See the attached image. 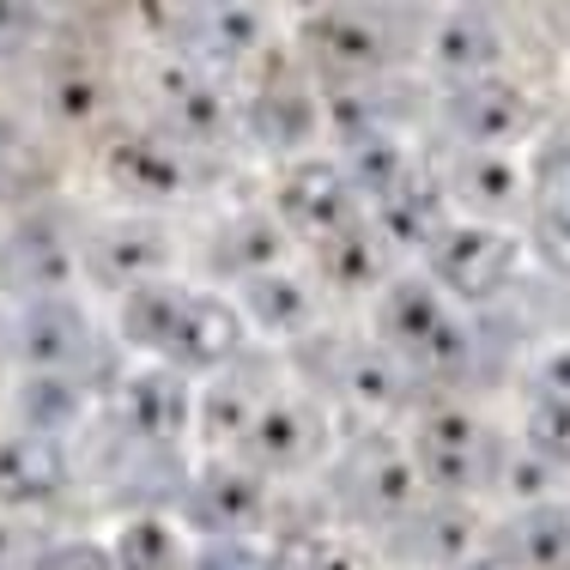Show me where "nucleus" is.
I'll use <instances>...</instances> for the list:
<instances>
[{
	"label": "nucleus",
	"mask_w": 570,
	"mask_h": 570,
	"mask_svg": "<svg viewBox=\"0 0 570 570\" xmlns=\"http://www.w3.org/2000/svg\"><path fill=\"white\" fill-rule=\"evenodd\" d=\"M431 274L455 297H492L515 274V237H504L492 225L438 230V243H431Z\"/></svg>",
	"instance_id": "1"
},
{
	"label": "nucleus",
	"mask_w": 570,
	"mask_h": 570,
	"mask_svg": "<svg viewBox=\"0 0 570 570\" xmlns=\"http://www.w3.org/2000/svg\"><path fill=\"white\" fill-rule=\"evenodd\" d=\"M450 121H455L461 140L485 153V146L522 140V134L534 128V104H528V91L504 86V79H468L450 98Z\"/></svg>",
	"instance_id": "2"
},
{
	"label": "nucleus",
	"mask_w": 570,
	"mask_h": 570,
	"mask_svg": "<svg viewBox=\"0 0 570 570\" xmlns=\"http://www.w3.org/2000/svg\"><path fill=\"white\" fill-rule=\"evenodd\" d=\"M389 334L413 352V358H425V364H450L461 358V328L450 322V309H443V297L431 292V285H401L395 297H389Z\"/></svg>",
	"instance_id": "3"
},
{
	"label": "nucleus",
	"mask_w": 570,
	"mask_h": 570,
	"mask_svg": "<svg viewBox=\"0 0 570 570\" xmlns=\"http://www.w3.org/2000/svg\"><path fill=\"white\" fill-rule=\"evenodd\" d=\"M419 468L438 485H473L485 468V431L461 413H443L419 431Z\"/></svg>",
	"instance_id": "4"
},
{
	"label": "nucleus",
	"mask_w": 570,
	"mask_h": 570,
	"mask_svg": "<svg viewBox=\"0 0 570 570\" xmlns=\"http://www.w3.org/2000/svg\"><path fill=\"white\" fill-rule=\"evenodd\" d=\"M515 559L528 570H570V510L534 504L515 522Z\"/></svg>",
	"instance_id": "5"
},
{
	"label": "nucleus",
	"mask_w": 570,
	"mask_h": 570,
	"mask_svg": "<svg viewBox=\"0 0 570 570\" xmlns=\"http://www.w3.org/2000/svg\"><path fill=\"white\" fill-rule=\"evenodd\" d=\"M438 61L461 79H485V67L498 61V31L480 19V12H461V19L443 24L438 37Z\"/></svg>",
	"instance_id": "6"
},
{
	"label": "nucleus",
	"mask_w": 570,
	"mask_h": 570,
	"mask_svg": "<svg viewBox=\"0 0 570 570\" xmlns=\"http://www.w3.org/2000/svg\"><path fill=\"white\" fill-rule=\"evenodd\" d=\"M528 443H534L547 461H570V406L540 395L528 406Z\"/></svg>",
	"instance_id": "7"
},
{
	"label": "nucleus",
	"mask_w": 570,
	"mask_h": 570,
	"mask_svg": "<svg viewBox=\"0 0 570 570\" xmlns=\"http://www.w3.org/2000/svg\"><path fill=\"white\" fill-rule=\"evenodd\" d=\"M540 195H547V207L552 213H570V134H559V140H547L540 146Z\"/></svg>",
	"instance_id": "8"
},
{
	"label": "nucleus",
	"mask_w": 570,
	"mask_h": 570,
	"mask_svg": "<svg viewBox=\"0 0 570 570\" xmlns=\"http://www.w3.org/2000/svg\"><path fill=\"white\" fill-rule=\"evenodd\" d=\"M534 237H540V255H547V262L552 267H559V274H570V213H540V230H534Z\"/></svg>",
	"instance_id": "9"
},
{
	"label": "nucleus",
	"mask_w": 570,
	"mask_h": 570,
	"mask_svg": "<svg viewBox=\"0 0 570 570\" xmlns=\"http://www.w3.org/2000/svg\"><path fill=\"white\" fill-rule=\"evenodd\" d=\"M540 383H547V401H564L570 406V346L552 352V358L540 364Z\"/></svg>",
	"instance_id": "10"
}]
</instances>
